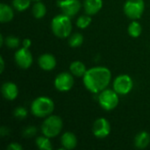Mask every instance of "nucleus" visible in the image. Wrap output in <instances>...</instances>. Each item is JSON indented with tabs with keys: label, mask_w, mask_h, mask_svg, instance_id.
<instances>
[{
	"label": "nucleus",
	"mask_w": 150,
	"mask_h": 150,
	"mask_svg": "<svg viewBox=\"0 0 150 150\" xmlns=\"http://www.w3.org/2000/svg\"><path fill=\"white\" fill-rule=\"evenodd\" d=\"M112 73L105 67H94L87 69L83 76V82L88 91L92 93H99L109 85Z\"/></svg>",
	"instance_id": "1"
},
{
	"label": "nucleus",
	"mask_w": 150,
	"mask_h": 150,
	"mask_svg": "<svg viewBox=\"0 0 150 150\" xmlns=\"http://www.w3.org/2000/svg\"><path fill=\"white\" fill-rule=\"evenodd\" d=\"M51 28L54 34L58 38H68L72 30L70 18L65 14L55 16L51 22Z\"/></svg>",
	"instance_id": "2"
},
{
	"label": "nucleus",
	"mask_w": 150,
	"mask_h": 150,
	"mask_svg": "<svg viewBox=\"0 0 150 150\" xmlns=\"http://www.w3.org/2000/svg\"><path fill=\"white\" fill-rule=\"evenodd\" d=\"M54 104L47 97H39L35 98L31 105L32 113L38 118H46L53 112Z\"/></svg>",
	"instance_id": "3"
},
{
	"label": "nucleus",
	"mask_w": 150,
	"mask_h": 150,
	"mask_svg": "<svg viewBox=\"0 0 150 150\" xmlns=\"http://www.w3.org/2000/svg\"><path fill=\"white\" fill-rule=\"evenodd\" d=\"M62 120L57 115H49L41 125V132L43 135L48 138L57 136L62 129Z\"/></svg>",
	"instance_id": "4"
},
{
	"label": "nucleus",
	"mask_w": 150,
	"mask_h": 150,
	"mask_svg": "<svg viewBox=\"0 0 150 150\" xmlns=\"http://www.w3.org/2000/svg\"><path fill=\"white\" fill-rule=\"evenodd\" d=\"M98 103L105 111H112L119 105V94L114 90L105 89L98 95Z\"/></svg>",
	"instance_id": "5"
},
{
	"label": "nucleus",
	"mask_w": 150,
	"mask_h": 150,
	"mask_svg": "<svg viewBox=\"0 0 150 150\" xmlns=\"http://www.w3.org/2000/svg\"><path fill=\"white\" fill-rule=\"evenodd\" d=\"M144 9L143 0H127L123 8L125 14L133 20L140 18L144 12Z\"/></svg>",
	"instance_id": "6"
},
{
	"label": "nucleus",
	"mask_w": 150,
	"mask_h": 150,
	"mask_svg": "<svg viewBox=\"0 0 150 150\" xmlns=\"http://www.w3.org/2000/svg\"><path fill=\"white\" fill-rule=\"evenodd\" d=\"M113 90L119 95H127L134 88V82L130 76L120 75L113 81Z\"/></svg>",
	"instance_id": "7"
},
{
	"label": "nucleus",
	"mask_w": 150,
	"mask_h": 150,
	"mask_svg": "<svg viewBox=\"0 0 150 150\" xmlns=\"http://www.w3.org/2000/svg\"><path fill=\"white\" fill-rule=\"evenodd\" d=\"M54 83L55 89L59 91H69L74 85V78L72 74L62 72L56 76Z\"/></svg>",
	"instance_id": "8"
},
{
	"label": "nucleus",
	"mask_w": 150,
	"mask_h": 150,
	"mask_svg": "<svg viewBox=\"0 0 150 150\" xmlns=\"http://www.w3.org/2000/svg\"><path fill=\"white\" fill-rule=\"evenodd\" d=\"M58 7L62 13L72 18L76 16L81 9V2L79 0H59L57 2Z\"/></svg>",
	"instance_id": "9"
},
{
	"label": "nucleus",
	"mask_w": 150,
	"mask_h": 150,
	"mask_svg": "<svg viewBox=\"0 0 150 150\" xmlns=\"http://www.w3.org/2000/svg\"><path fill=\"white\" fill-rule=\"evenodd\" d=\"M14 59L17 65L24 69L30 68L33 64V55L29 51V48L22 47L19 48L14 54Z\"/></svg>",
	"instance_id": "10"
},
{
	"label": "nucleus",
	"mask_w": 150,
	"mask_h": 150,
	"mask_svg": "<svg viewBox=\"0 0 150 150\" xmlns=\"http://www.w3.org/2000/svg\"><path fill=\"white\" fill-rule=\"evenodd\" d=\"M92 133L98 139H104L107 137L111 133V125L109 121L105 118L98 119L93 124Z\"/></svg>",
	"instance_id": "11"
},
{
	"label": "nucleus",
	"mask_w": 150,
	"mask_h": 150,
	"mask_svg": "<svg viewBox=\"0 0 150 150\" xmlns=\"http://www.w3.org/2000/svg\"><path fill=\"white\" fill-rule=\"evenodd\" d=\"M38 63L40 69L46 71L52 70L56 66V59L53 54H44L40 55L38 59Z\"/></svg>",
	"instance_id": "12"
},
{
	"label": "nucleus",
	"mask_w": 150,
	"mask_h": 150,
	"mask_svg": "<svg viewBox=\"0 0 150 150\" xmlns=\"http://www.w3.org/2000/svg\"><path fill=\"white\" fill-rule=\"evenodd\" d=\"M1 91H2L4 98L7 100H10V101L14 100L18 95V89L17 85L11 82L4 83L2 85Z\"/></svg>",
	"instance_id": "13"
},
{
	"label": "nucleus",
	"mask_w": 150,
	"mask_h": 150,
	"mask_svg": "<svg viewBox=\"0 0 150 150\" xmlns=\"http://www.w3.org/2000/svg\"><path fill=\"white\" fill-rule=\"evenodd\" d=\"M103 6L102 0H84L83 8L85 12L88 15H95L97 14Z\"/></svg>",
	"instance_id": "14"
},
{
	"label": "nucleus",
	"mask_w": 150,
	"mask_h": 150,
	"mask_svg": "<svg viewBox=\"0 0 150 150\" xmlns=\"http://www.w3.org/2000/svg\"><path fill=\"white\" fill-rule=\"evenodd\" d=\"M61 143L65 149H74L77 145L76 136L71 132H66L61 137Z\"/></svg>",
	"instance_id": "15"
},
{
	"label": "nucleus",
	"mask_w": 150,
	"mask_h": 150,
	"mask_svg": "<svg viewBox=\"0 0 150 150\" xmlns=\"http://www.w3.org/2000/svg\"><path fill=\"white\" fill-rule=\"evenodd\" d=\"M150 143L149 134L146 131H142L139 133L134 139V145L139 149H146Z\"/></svg>",
	"instance_id": "16"
},
{
	"label": "nucleus",
	"mask_w": 150,
	"mask_h": 150,
	"mask_svg": "<svg viewBox=\"0 0 150 150\" xmlns=\"http://www.w3.org/2000/svg\"><path fill=\"white\" fill-rule=\"evenodd\" d=\"M14 17L13 10L6 4H0V21L2 23L11 21Z\"/></svg>",
	"instance_id": "17"
},
{
	"label": "nucleus",
	"mask_w": 150,
	"mask_h": 150,
	"mask_svg": "<svg viewBox=\"0 0 150 150\" xmlns=\"http://www.w3.org/2000/svg\"><path fill=\"white\" fill-rule=\"evenodd\" d=\"M69 69L72 75L76 76H83L84 74L86 73L87 69L85 68V65L80 62V61H75L73 62L70 66H69Z\"/></svg>",
	"instance_id": "18"
},
{
	"label": "nucleus",
	"mask_w": 150,
	"mask_h": 150,
	"mask_svg": "<svg viewBox=\"0 0 150 150\" xmlns=\"http://www.w3.org/2000/svg\"><path fill=\"white\" fill-rule=\"evenodd\" d=\"M32 12L35 18H42L46 15L47 8L43 3H41L40 1H37L33 6Z\"/></svg>",
	"instance_id": "19"
},
{
	"label": "nucleus",
	"mask_w": 150,
	"mask_h": 150,
	"mask_svg": "<svg viewBox=\"0 0 150 150\" xmlns=\"http://www.w3.org/2000/svg\"><path fill=\"white\" fill-rule=\"evenodd\" d=\"M50 138L43 135V136H39L36 138V145L37 147L41 150H52L53 147L51 144V142L49 140Z\"/></svg>",
	"instance_id": "20"
},
{
	"label": "nucleus",
	"mask_w": 150,
	"mask_h": 150,
	"mask_svg": "<svg viewBox=\"0 0 150 150\" xmlns=\"http://www.w3.org/2000/svg\"><path fill=\"white\" fill-rule=\"evenodd\" d=\"M142 27L139 22L134 20L133 22L130 23L128 26V33L130 36H132L133 38H137L142 34Z\"/></svg>",
	"instance_id": "21"
},
{
	"label": "nucleus",
	"mask_w": 150,
	"mask_h": 150,
	"mask_svg": "<svg viewBox=\"0 0 150 150\" xmlns=\"http://www.w3.org/2000/svg\"><path fill=\"white\" fill-rule=\"evenodd\" d=\"M83 36L79 33H74L70 35L69 38V45L71 47H78L83 44Z\"/></svg>",
	"instance_id": "22"
},
{
	"label": "nucleus",
	"mask_w": 150,
	"mask_h": 150,
	"mask_svg": "<svg viewBox=\"0 0 150 150\" xmlns=\"http://www.w3.org/2000/svg\"><path fill=\"white\" fill-rule=\"evenodd\" d=\"M31 0H12V6L18 11H24L30 6Z\"/></svg>",
	"instance_id": "23"
},
{
	"label": "nucleus",
	"mask_w": 150,
	"mask_h": 150,
	"mask_svg": "<svg viewBox=\"0 0 150 150\" xmlns=\"http://www.w3.org/2000/svg\"><path fill=\"white\" fill-rule=\"evenodd\" d=\"M91 23V18L90 15H82L76 20V26L80 29H84Z\"/></svg>",
	"instance_id": "24"
},
{
	"label": "nucleus",
	"mask_w": 150,
	"mask_h": 150,
	"mask_svg": "<svg viewBox=\"0 0 150 150\" xmlns=\"http://www.w3.org/2000/svg\"><path fill=\"white\" fill-rule=\"evenodd\" d=\"M4 44L10 48H17L20 44V40L16 36L10 35L4 38Z\"/></svg>",
	"instance_id": "25"
},
{
	"label": "nucleus",
	"mask_w": 150,
	"mask_h": 150,
	"mask_svg": "<svg viewBox=\"0 0 150 150\" xmlns=\"http://www.w3.org/2000/svg\"><path fill=\"white\" fill-rule=\"evenodd\" d=\"M13 115L15 118L18 119V120H24L26 118L27 116V110L25 107L22 106H18L17 107L14 112H13Z\"/></svg>",
	"instance_id": "26"
},
{
	"label": "nucleus",
	"mask_w": 150,
	"mask_h": 150,
	"mask_svg": "<svg viewBox=\"0 0 150 150\" xmlns=\"http://www.w3.org/2000/svg\"><path fill=\"white\" fill-rule=\"evenodd\" d=\"M37 133V128L33 126H29L27 127H25L23 131V135L25 138H32Z\"/></svg>",
	"instance_id": "27"
},
{
	"label": "nucleus",
	"mask_w": 150,
	"mask_h": 150,
	"mask_svg": "<svg viewBox=\"0 0 150 150\" xmlns=\"http://www.w3.org/2000/svg\"><path fill=\"white\" fill-rule=\"evenodd\" d=\"M7 149L8 150H22L23 149V147L18 143V142H12L11 143L8 147H7Z\"/></svg>",
	"instance_id": "28"
},
{
	"label": "nucleus",
	"mask_w": 150,
	"mask_h": 150,
	"mask_svg": "<svg viewBox=\"0 0 150 150\" xmlns=\"http://www.w3.org/2000/svg\"><path fill=\"white\" fill-rule=\"evenodd\" d=\"M22 44H23V47H26V48H29L32 45V41L30 39L26 38V39H24L23 41H22Z\"/></svg>",
	"instance_id": "29"
},
{
	"label": "nucleus",
	"mask_w": 150,
	"mask_h": 150,
	"mask_svg": "<svg viewBox=\"0 0 150 150\" xmlns=\"http://www.w3.org/2000/svg\"><path fill=\"white\" fill-rule=\"evenodd\" d=\"M9 133H10L9 128H7V127H1V129H0V134H1L2 137L6 136L7 134H9Z\"/></svg>",
	"instance_id": "30"
},
{
	"label": "nucleus",
	"mask_w": 150,
	"mask_h": 150,
	"mask_svg": "<svg viewBox=\"0 0 150 150\" xmlns=\"http://www.w3.org/2000/svg\"><path fill=\"white\" fill-rule=\"evenodd\" d=\"M0 62H1V66H0V72L3 73L4 69V61L3 57H0Z\"/></svg>",
	"instance_id": "31"
},
{
	"label": "nucleus",
	"mask_w": 150,
	"mask_h": 150,
	"mask_svg": "<svg viewBox=\"0 0 150 150\" xmlns=\"http://www.w3.org/2000/svg\"><path fill=\"white\" fill-rule=\"evenodd\" d=\"M4 44V38L3 35H0V46H3Z\"/></svg>",
	"instance_id": "32"
},
{
	"label": "nucleus",
	"mask_w": 150,
	"mask_h": 150,
	"mask_svg": "<svg viewBox=\"0 0 150 150\" xmlns=\"http://www.w3.org/2000/svg\"><path fill=\"white\" fill-rule=\"evenodd\" d=\"M33 1H35V2H37V1H40V0H33Z\"/></svg>",
	"instance_id": "33"
}]
</instances>
